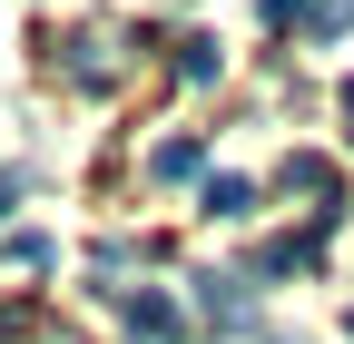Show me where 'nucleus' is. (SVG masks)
Here are the masks:
<instances>
[{
	"mask_svg": "<svg viewBox=\"0 0 354 344\" xmlns=\"http://www.w3.org/2000/svg\"><path fill=\"white\" fill-rule=\"evenodd\" d=\"M256 20L266 30H295V0H256Z\"/></svg>",
	"mask_w": 354,
	"mask_h": 344,
	"instance_id": "nucleus-9",
	"label": "nucleus"
},
{
	"mask_svg": "<svg viewBox=\"0 0 354 344\" xmlns=\"http://www.w3.org/2000/svg\"><path fill=\"white\" fill-rule=\"evenodd\" d=\"M10 207H20V167H0V217H10Z\"/></svg>",
	"mask_w": 354,
	"mask_h": 344,
	"instance_id": "nucleus-10",
	"label": "nucleus"
},
{
	"mask_svg": "<svg viewBox=\"0 0 354 344\" xmlns=\"http://www.w3.org/2000/svg\"><path fill=\"white\" fill-rule=\"evenodd\" d=\"M295 30H315V39L354 30V0H295Z\"/></svg>",
	"mask_w": 354,
	"mask_h": 344,
	"instance_id": "nucleus-3",
	"label": "nucleus"
},
{
	"mask_svg": "<svg viewBox=\"0 0 354 344\" xmlns=\"http://www.w3.org/2000/svg\"><path fill=\"white\" fill-rule=\"evenodd\" d=\"M197 167H207L197 138H158V148H148V178H167V187H177V178H197Z\"/></svg>",
	"mask_w": 354,
	"mask_h": 344,
	"instance_id": "nucleus-2",
	"label": "nucleus"
},
{
	"mask_svg": "<svg viewBox=\"0 0 354 344\" xmlns=\"http://www.w3.org/2000/svg\"><path fill=\"white\" fill-rule=\"evenodd\" d=\"M286 187H335V167H325V157H286ZM335 197H344V187H335Z\"/></svg>",
	"mask_w": 354,
	"mask_h": 344,
	"instance_id": "nucleus-7",
	"label": "nucleus"
},
{
	"mask_svg": "<svg viewBox=\"0 0 354 344\" xmlns=\"http://www.w3.org/2000/svg\"><path fill=\"white\" fill-rule=\"evenodd\" d=\"M197 305H207L216 325H246V295H236V276H207V285H197Z\"/></svg>",
	"mask_w": 354,
	"mask_h": 344,
	"instance_id": "nucleus-5",
	"label": "nucleus"
},
{
	"mask_svg": "<svg viewBox=\"0 0 354 344\" xmlns=\"http://www.w3.org/2000/svg\"><path fill=\"white\" fill-rule=\"evenodd\" d=\"M177 79H216V50H207V39H177Z\"/></svg>",
	"mask_w": 354,
	"mask_h": 344,
	"instance_id": "nucleus-8",
	"label": "nucleus"
},
{
	"mask_svg": "<svg viewBox=\"0 0 354 344\" xmlns=\"http://www.w3.org/2000/svg\"><path fill=\"white\" fill-rule=\"evenodd\" d=\"M118 315H128V334H138V344H187V334H177V305H167V295H118Z\"/></svg>",
	"mask_w": 354,
	"mask_h": 344,
	"instance_id": "nucleus-1",
	"label": "nucleus"
},
{
	"mask_svg": "<svg viewBox=\"0 0 354 344\" xmlns=\"http://www.w3.org/2000/svg\"><path fill=\"white\" fill-rule=\"evenodd\" d=\"M246 207H256L246 178H207V217H246Z\"/></svg>",
	"mask_w": 354,
	"mask_h": 344,
	"instance_id": "nucleus-6",
	"label": "nucleus"
},
{
	"mask_svg": "<svg viewBox=\"0 0 354 344\" xmlns=\"http://www.w3.org/2000/svg\"><path fill=\"white\" fill-rule=\"evenodd\" d=\"M295 266H315V236H276L256 256V276H295Z\"/></svg>",
	"mask_w": 354,
	"mask_h": 344,
	"instance_id": "nucleus-4",
	"label": "nucleus"
}]
</instances>
